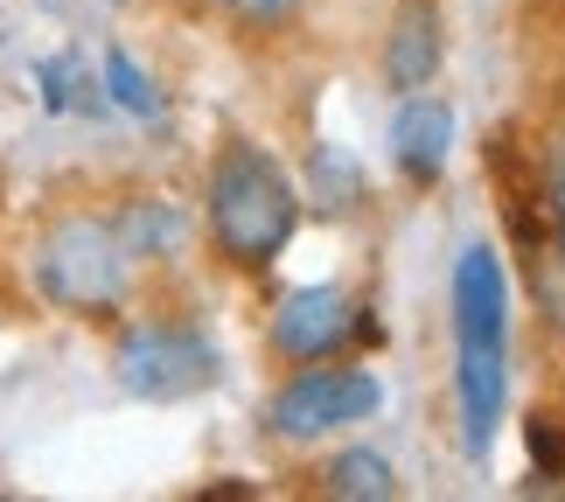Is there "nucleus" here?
Returning a JSON list of instances; mask_svg holds the SVG:
<instances>
[{
    "instance_id": "obj_1",
    "label": "nucleus",
    "mask_w": 565,
    "mask_h": 502,
    "mask_svg": "<svg viewBox=\"0 0 565 502\" xmlns=\"http://www.w3.org/2000/svg\"><path fill=\"white\" fill-rule=\"evenodd\" d=\"M454 391H461V447L482 461L510 405V279L489 245L454 258Z\"/></svg>"
},
{
    "instance_id": "obj_2",
    "label": "nucleus",
    "mask_w": 565,
    "mask_h": 502,
    "mask_svg": "<svg viewBox=\"0 0 565 502\" xmlns=\"http://www.w3.org/2000/svg\"><path fill=\"white\" fill-rule=\"evenodd\" d=\"M300 224V195L294 182L279 174V161L252 140H231L210 168V237L231 266H273L287 252V237Z\"/></svg>"
},
{
    "instance_id": "obj_3",
    "label": "nucleus",
    "mask_w": 565,
    "mask_h": 502,
    "mask_svg": "<svg viewBox=\"0 0 565 502\" xmlns=\"http://www.w3.org/2000/svg\"><path fill=\"white\" fill-rule=\"evenodd\" d=\"M35 293L63 314H119L126 279H134V252L113 216H56L35 237Z\"/></svg>"
},
{
    "instance_id": "obj_4",
    "label": "nucleus",
    "mask_w": 565,
    "mask_h": 502,
    "mask_svg": "<svg viewBox=\"0 0 565 502\" xmlns=\"http://www.w3.org/2000/svg\"><path fill=\"white\" fill-rule=\"evenodd\" d=\"M113 370H119L126 398L175 405L189 391L216 384V349H210L203 329H189V321H134L113 349Z\"/></svg>"
},
{
    "instance_id": "obj_5",
    "label": "nucleus",
    "mask_w": 565,
    "mask_h": 502,
    "mask_svg": "<svg viewBox=\"0 0 565 502\" xmlns=\"http://www.w3.org/2000/svg\"><path fill=\"white\" fill-rule=\"evenodd\" d=\"M384 405V384L371 370H335V363H308L300 377L273 398V426L287 440H321L335 426H356Z\"/></svg>"
},
{
    "instance_id": "obj_6",
    "label": "nucleus",
    "mask_w": 565,
    "mask_h": 502,
    "mask_svg": "<svg viewBox=\"0 0 565 502\" xmlns=\"http://www.w3.org/2000/svg\"><path fill=\"white\" fill-rule=\"evenodd\" d=\"M356 314L363 308L342 287H300L273 314V349L287 363H329L342 342H356Z\"/></svg>"
},
{
    "instance_id": "obj_7",
    "label": "nucleus",
    "mask_w": 565,
    "mask_h": 502,
    "mask_svg": "<svg viewBox=\"0 0 565 502\" xmlns=\"http://www.w3.org/2000/svg\"><path fill=\"white\" fill-rule=\"evenodd\" d=\"M447 154H454V113L440 98L412 92L398 105V119H391V161H398L405 182H440Z\"/></svg>"
},
{
    "instance_id": "obj_8",
    "label": "nucleus",
    "mask_w": 565,
    "mask_h": 502,
    "mask_svg": "<svg viewBox=\"0 0 565 502\" xmlns=\"http://www.w3.org/2000/svg\"><path fill=\"white\" fill-rule=\"evenodd\" d=\"M440 56H447V42H440V8L433 0H405L398 21H391V42H384V77H391V92H426L433 71H440Z\"/></svg>"
},
{
    "instance_id": "obj_9",
    "label": "nucleus",
    "mask_w": 565,
    "mask_h": 502,
    "mask_svg": "<svg viewBox=\"0 0 565 502\" xmlns=\"http://www.w3.org/2000/svg\"><path fill=\"white\" fill-rule=\"evenodd\" d=\"M308 182H315V210H329V216H342V210L363 203V168H356L350 147H329V140H321L315 154H308Z\"/></svg>"
},
{
    "instance_id": "obj_10",
    "label": "nucleus",
    "mask_w": 565,
    "mask_h": 502,
    "mask_svg": "<svg viewBox=\"0 0 565 502\" xmlns=\"http://www.w3.org/2000/svg\"><path fill=\"white\" fill-rule=\"evenodd\" d=\"M329 489L335 502H391L398 495V474H391V461L384 453H371V447H356V453H342V461L329 468Z\"/></svg>"
},
{
    "instance_id": "obj_11",
    "label": "nucleus",
    "mask_w": 565,
    "mask_h": 502,
    "mask_svg": "<svg viewBox=\"0 0 565 502\" xmlns=\"http://www.w3.org/2000/svg\"><path fill=\"white\" fill-rule=\"evenodd\" d=\"M113 224H119V237H126V252H134V258H161L182 237V224H175V210H168V203H134V210H119Z\"/></svg>"
},
{
    "instance_id": "obj_12",
    "label": "nucleus",
    "mask_w": 565,
    "mask_h": 502,
    "mask_svg": "<svg viewBox=\"0 0 565 502\" xmlns=\"http://www.w3.org/2000/svg\"><path fill=\"white\" fill-rule=\"evenodd\" d=\"M105 92H113L119 113H134V119H161V92H154V77H147L126 50H105Z\"/></svg>"
},
{
    "instance_id": "obj_13",
    "label": "nucleus",
    "mask_w": 565,
    "mask_h": 502,
    "mask_svg": "<svg viewBox=\"0 0 565 502\" xmlns=\"http://www.w3.org/2000/svg\"><path fill=\"white\" fill-rule=\"evenodd\" d=\"M35 84H42V105H50V113H98L92 84H77V56L35 63Z\"/></svg>"
},
{
    "instance_id": "obj_14",
    "label": "nucleus",
    "mask_w": 565,
    "mask_h": 502,
    "mask_svg": "<svg viewBox=\"0 0 565 502\" xmlns=\"http://www.w3.org/2000/svg\"><path fill=\"white\" fill-rule=\"evenodd\" d=\"M524 447H531L537 482H565V426L558 419H531L524 426Z\"/></svg>"
},
{
    "instance_id": "obj_15",
    "label": "nucleus",
    "mask_w": 565,
    "mask_h": 502,
    "mask_svg": "<svg viewBox=\"0 0 565 502\" xmlns=\"http://www.w3.org/2000/svg\"><path fill=\"white\" fill-rule=\"evenodd\" d=\"M224 8H231L237 21H252V29H273V21H287L300 0H224Z\"/></svg>"
},
{
    "instance_id": "obj_16",
    "label": "nucleus",
    "mask_w": 565,
    "mask_h": 502,
    "mask_svg": "<svg viewBox=\"0 0 565 502\" xmlns=\"http://www.w3.org/2000/svg\"><path fill=\"white\" fill-rule=\"evenodd\" d=\"M552 224H558V245H565V168L552 174Z\"/></svg>"
}]
</instances>
